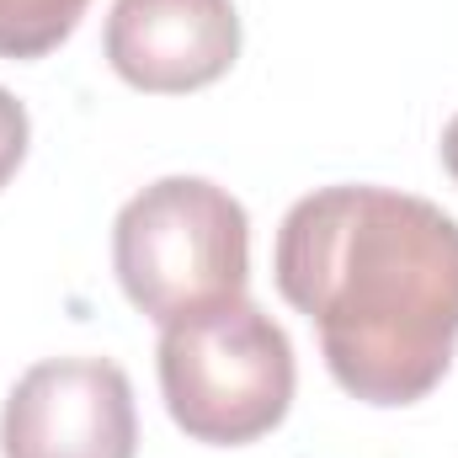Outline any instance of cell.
I'll return each mask as SVG.
<instances>
[{"label": "cell", "instance_id": "1", "mask_svg": "<svg viewBox=\"0 0 458 458\" xmlns=\"http://www.w3.org/2000/svg\"><path fill=\"white\" fill-rule=\"evenodd\" d=\"M272 283L362 405H416L454 368L458 219L416 192L346 182L299 198L277 229Z\"/></svg>", "mask_w": 458, "mask_h": 458}, {"label": "cell", "instance_id": "2", "mask_svg": "<svg viewBox=\"0 0 458 458\" xmlns=\"http://www.w3.org/2000/svg\"><path fill=\"white\" fill-rule=\"evenodd\" d=\"M160 394L192 443L245 448L283 427L299 384L288 331L245 293L160 326Z\"/></svg>", "mask_w": 458, "mask_h": 458}, {"label": "cell", "instance_id": "3", "mask_svg": "<svg viewBox=\"0 0 458 458\" xmlns=\"http://www.w3.org/2000/svg\"><path fill=\"white\" fill-rule=\"evenodd\" d=\"M113 272L139 315L171 326L245 293L250 219L208 176H160L117 208Z\"/></svg>", "mask_w": 458, "mask_h": 458}, {"label": "cell", "instance_id": "4", "mask_svg": "<svg viewBox=\"0 0 458 458\" xmlns=\"http://www.w3.org/2000/svg\"><path fill=\"white\" fill-rule=\"evenodd\" d=\"M133 384L107 357L32 362L0 411V458H133Z\"/></svg>", "mask_w": 458, "mask_h": 458}, {"label": "cell", "instance_id": "5", "mask_svg": "<svg viewBox=\"0 0 458 458\" xmlns=\"http://www.w3.org/2000/svg\"><path fill=\"white\" fill-rule=\"evenodd\" d=\"M102 43L133 91L187 97L240 59V11L234 0H113Z\"/></svg>", "mask_w": 458, "mask_h": 458}, {"label": "cell", "instance_id": "6", "mask_svg": "<svg viewBox=\"0 0 458 458\" xmlns=\"http://www.w3.org/2000/svg\"><path fill=\"white\" fill-rule=\"evenodd\" d=\"M91 0H0V59L54 54L86 16Z\"/></svg>", "mask_w": 458, "mask_h": 458}, {"label": "cell", "instance_id": "7", "mask_svg": "<svg viewBox=\"0 0 458 458\" xmlns=\"http://www.w3.org/2000/svg\"><path fill=\"white\" fill-rule=\"evenodd\" d=\"M27 139H32V123H27V107L0 86V187L21 171L27 160Z\"/></svg>", "mask_w": 458, "mask_h": 458}, {"label": "cell", "instance_id": "8", "mask_svg": "<svg viewBox=\"0 0 458 458\" xmlns=\"http://www.w3.org/2000/svg\"><path fill=\"white\" fill-rule=\"evenodd\" d=\"M443 165H448V176L458 182V113H454V123L443 128Z\"/></svg>", "mask_w": 458, "mask_h": 458}]
</instances>
